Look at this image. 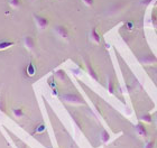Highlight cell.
Segmentation results:
<instances>
[{
    "mask_svg": "<svg viewBox=\"0 0 157 148\" xmlns=\"http://www.w3.org/2000/svg\"><path fill=\"white\" fill-rule=\"evenodd\" d=\"M62 100L69 102V103H74V104H83L84 103L83 98L78 94H75V93H65L62 96Z\"/></svg>",
    "mask_w": 157,
    "mask_h": 148,
    "instance_id": "cell-1",
    "label": "cell"
},
{
    "mask_svg": "<svg viewBox=\"0 0 157 148\" xmlns=\"http://www.w3.org/2000/svg\"><path fill=\"white\" fill-rule=\"evenodd\" d=\"M34 19L36 21V25L40 28V29H46L49 25V19L48 18H46L44 16H40V15H36V13H34Z\"/></svg>",
    "mask_w": 157,
    "mask_h": 148,
    "instance_id": "cell-2",
    "label": "cell"
},
{
    "mask_svg": "<svg viewBox=\"0 0 157 148\" xmlns=\"http://www.w3.org/2000/svg\"><path fill=\"white\" fill-rule=\"evenodd\" d=\"M55 33L57 34L61 38H63V40H69L70 33H69V29H67L65 26H63V25H59V26H56L55 27Z\"/></svg>",
    "mask_w": 157,
    "mask_h": 148,
    "instance_id": "cell-3",
    "label": "cell"
},
{
    "mask_svg": "<svg viewBox=\"0 0 157 148\" xmlns=\"http://www.w3.org/2000/svg\"><path fill=\"white\" fill-rule=\"evenodd\" d=\"M16 44L15 40H0V52L1 51H6V49L13 47Z\"/></svg>",
    "mask_w": 157,
    "mask_h": 148,
    "instance_id": "cell-4",
    "label": "cell"
},
{
    "mask_svg": "<svg viewBox=\"0 0 157 148\" xmlns=\"http://www.w3.org/2000/svg\"><path fill=\"white\" fill-rule=\"evenodd\" d=\"M85 65H86V70H88L89 75L91 76L93 80H95L97 82H99V76H98V74H97V72L94 71V69H93V66H92L91 63L89 62V61H85Z\"/></svg>",
    "mask_w": 157,
    "mask_h": 148,
    "instance_id": "cell-5",
    "label": "cell"
},
{
    "mask_svg": "<svg viewBox=\"0 0 157 148\" xmlns=\"http://www.w3.org/2000/svg\"><path fill=\"white\" fill-rule=\"evenodd\" d=\"M24 44H25L26 48L33 49L35 47V40L32 36H26L24 38Z\"/></svg>",
    "mask_w": 157,
    "mask_h": 148,
    "instance_id": "cell-6",
    "label": "cell"
},
{
    "mask_svg": "<svg viewBox=\"0 0 157 148\" xmlns=\"http://www.w3.org/2000/svg\"><path fill=\"white\" fill-rule=\"evenodd\" d=\"M91 38L93 42H95L97 44H99L100 42H101V38H100V35H99L98 30H97V28L95 27H93L91 30Z\"/></svg>",
    "mask_w": 157,
    "mask_h": 148,
    "instance_id": "cell-7",
    "label": "cell"
},
{
    "mask_svg": "<svg viewBox=\"0 0 157 148\" xmlns=\"http://www.w3.org/2000/svg\"><path fill=\"white\" fill-rule=\"evenodd\" d=\"M55 76L59 80V81H62V82H64V81L67 79L66 73H65V71H64V70H57V71L55 72Z\"/></svg>",
    "mask_w": 157,
    "mask_h": 148,
    "instance_id": "cell-8",
    "label": "cell"
},
{
    "mask_svg": "<svg viewBox=\"0 0 157 148\" xmlns=\"http://www.w3.org/2000/svg\"><path fill=\"white\" fill-rule=\"evenodd\" d=\"M13 113L16 118H23L25 116V112H24L23 108H13Z\"/></svg>",
    "mask_w": 157,
    "mask_h": 148,
    "instance_id": "cell-9",
    "label": "cell"
},
{
    "mask_svg": "<svg viewBox=\"0 0 157 148\" xmlns=\"http://www.w3.org/2000/svg\"><path fill=\"white\" fill-rule=\"evenodd\" d=\"M137 131H138V134L140 136H143V137H146V136H147V129H146V127H145L144 125H141V123H139V125L137 126Z\"/></svg>",
    "mask_w": 157,
    "mask_h": 148,
    "instance_id": "cell-10",
    "label": "cell"
},
{
    "mask_svg": "<svg viewBox=\"0 0 157 148\" xmlns=\"http://www.w3.org/2000/svg\"><path fill=\"white\" fill-rule=\"evenodd\" d=\"M9 6L13 9H18L21 7V0H9Z\"/></svg>",
    "mask_w": 157,
    "mask_h": 148,
    "instance_id": "cell-11",
    "label": "cell"
},
{
    "mask_svg": "<svg viewBox=\"0 0 157 148\" xmlns=\"http://www.w3.org/2000/svg\"><path fill=\"white\" fill-rule=\"evenodd\" d=\"M0 111L5 113V115H8V112H7V107H6V100L5 98H1L0 99Z\"/></svg>",
    "mask_w": 157,
    "mask_h": 148,
    "instance_id": "cell-12",
    "label": "cell"
},
{
    "mask_svg": "<svg viewBox=\"0 0 157 148\" xmlns=\"http://www.w3.org/2000/svg\"><path fill=\"white\" fill-rule=\"evenodd\" d=\"M109 139H110V135H109V132L107 130H103L101 132V140L103 144H107L109 142Z\"/></svg>",
    "mask_w": 157,
    "mask_h": 148,
    "instance_id": "cell-13",
    "label": "cell"
},
{
    "mask_svg": "<svg viewBox=\"0 0 157 148\" xmlns=\"http://www.w3.org/2000/svg\"><path fill=\"white\" fill-rule=\"evenodd\" d=\"M108 89H109V92H110V93H113V92H115V86H113V81H112L111 79H109V86H108Z\"/></svg>",
    "mask_w": 157,
    "mask_h": 148,
    "instance_id": "cell-14",
    "label": "cell"
},
{
    "mask_svg": "<svg viewBox=\"0 0 157 148\" xmlns=\"http://www.w3.org/2000/svg\"><path fill=\"white\" fill-rule=\"evenodd\" d=\"M143 120L146 122H151V117L149 115H144L143 116Z\"/></svg>",
    "mask_w": 157,
    "mask_h": 148,
    "instance_id": "cell-15",
    "label": "cell"
},
{
    "mask_svg": "<svg viewBox=\"0 0 157 148\" xmlns=\"http://www.w3.org/2000/svg\"><path fill=\"white\" fill-rule=\"evenodd\" d=\"M34 73H35V69H34V66L32 65V64H29V65H28V74L33 75Z\"/></svg>",
    "mask_w": 157,
    "mask_h": 148,
    "instance_id": "cell-16",
    "label": "cell"
},
{
    "mask_svg": "<svg viewBox=\"0 0 157 148\" xmlns=\"http://www.w3.org/2000/svg\"><path fill=\"white\" fill-rule=\"evenodd\" d=\"M154 144H155L154 140H151V142H148L147 144H146L145 148H154Z\"/></svg>",
    "mask_w": 157,
    "mask_h": 148,
    "instance_id": "cell-17",
    "label": "cell"
},
{
    "mask_svg": "<svg viewBox=\"0 0 157 148\" xmlns=\"http://www.w3.org/2000/svg\"><path fill=\"white\" fill-rule=\"evenodd\" d=\"M83 2L85 5H88V6H92L93 5V0H83Z\"/></svg>",
    "mask_w": 157,
    "mask_h": 148,
    "instance_id": "cell-18",
    "label": "cell"
},
{
    "mask_svg": "<svg viewBox=\"0 0 157 148\" xmlns=\"http://www.w3.org/2000/svg\"><path fill=\"white\" fill-rule=\"evenodd\" d=\"M45 130V127H44V125H40V126H38V128L36 129V131H44Z\"/></svg>",
    "mask_w": 157,
    "mask_h": 148,
    "instance_id": "cell-19",
    "label": "cell"
},
{
    "mask_svg": "<svg viewBox=\"0 0 157 148\" xmlns=\"http://www.w3.org/2000/svg\"><path fill=\"white\" fill-rule=\"evenodd\" d=\"M72 72L76 75V74H80V70H72Z\"/></svg>",
    "mask_w": 157,
    "mask_h": 148,
    "instance_id": "cell-20",
    "label": "cell"
}]
</instances>
